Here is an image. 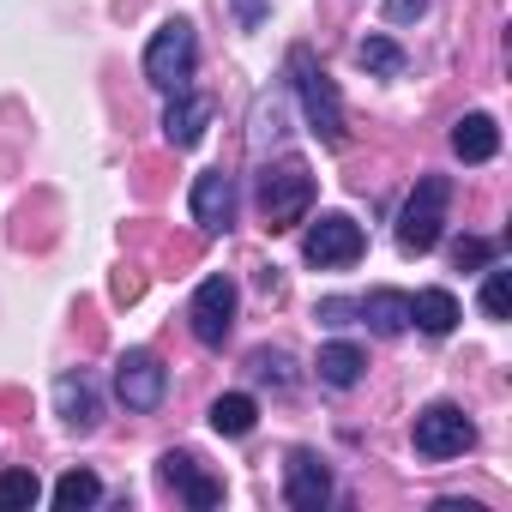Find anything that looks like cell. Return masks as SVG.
<instances>
[{
  "label": "cell",
  "instance_id": "6da1fadb",
  "mask_svg": "<svg viewBox=\"0 0 512 512\" xmlns=\"http://www.w3.org/2000/svg\"><path fill=\"white\" fill-rule=\"evenodd\" d=\"M290 85H296V97H302L308 127H314L326 145H350V127H344V97H338V85L326 79V67H320L308 49H290Z\"/></svg>",
  "mask_w": 512,
  "mask_h": 512
},
{
  "label": "cell",
  "instance_id": "7a4b0ae2",
  "mask_svg": "<svg viewBox=\"0 0 512 512\" xmlns=\"http://www.w3.org/2000/svg\"><path fill=\"white\" fill-rule=\"evenodd\" d=\"M308 205H314V169L302 157H278V163L260 169V217H266L272 235L296 229L308 217Z\"/></svg>",
  "mask_w": 512,
  "mask_h": 512
},
{
  "label": "cell",
  "instance_id": "3957f363",
  "mask_svg": "<svg viewBox=\"0 0 512 512\" xmlns=\"http://www.w3.org/2000/svg\"><path fill=\"white\" fill-rule=\"evenodd\" d=\"M446 205H452V181L446 175H422L416 193L398 211V247L404 253H434L440 229H446Z\"/></svg>",
  "mask_w": 512,
  "mask_h": 512
},
{
  "label": "cell",
  "instance_id": "277c9868",
  "mask_svg": "<svg viewBox=\"0 0 512 512\" xmlns=\"http://www.w3.org/2000/svg\"><path fill=\"white\" fill-rule=\"evenodd\" d=\"M193 61H199V37H193V25H187V19H169V25L151 37V49H145V79H151L157 91H187Z\"/></svg>",
  "mask_w": 512,
  "mask_h": 512
},
{
  "label": "cell",
  "instance_id": "5b68a950",
  "mask_svg": "<svg viewBox=\"0 0 512 512\" xmlns=\"http://www.w3.org/2000/svg\"><path fill=\"white\" fill-rule=\"evenodd\" d=\"M362 247H368L362 223L344 217V211H326V217L308 223V235H302V260L320 266V272H338V266H356V260H362Z\"/></svg>",
  "mask_w": 512,
  "mask_h": 512
},
{
  "label": "cell",
  "instance_id": "8992f818",
  "mask_svg": "<svg viewBox=\"0 0 512 512\" xmlns=\"http://www.w3.org/2000/svg\"><path fill=\"white\" fill-rule=\"evenodd\" d=\"M410 440H416V452L422 458H464L470 446H476V422L458 410V404H428L422 416H416V428H410Z\"/></svg>",
  "mask_w": 512,
  "mask_h": 512
},
{
  "label": "cell",
  "instance_id": "52a82bcc",
  "mask_svg": "<svg viewBox=\"0 0 512 512\" xmlns=\"http://www.w3.org/2000/svg\"><path fill=\"white\" fill-rule=\"evenodd\" d=\"M187 320H193V338H199L205 350H223V338H229V326H235V284H229L223 272H211V278L193 290Z\"/></svg>",
  "mask_w": 512,
  "mask_h": 512
},
{
  "label": "cell",
  "instance_id": "ba28073f",
  "mask_svg": "<svg viewBox=\"0 0 512 512\" xmlns=\"http://www.w3.org/2000/svg\"><path fill=\"white\" fill-rule=\"evenodd\" d=\"M115 392H121V404L127 410H157L163 404V392H169V368L151 356V350H127L121 362H115Z\"/></svg>",
  "mask_w": 512,
  "mask_h": 512
},
{
  "label": "cell",
  "instance_id": "9c48e42d",
  "mask_svg": "<svg viewBox=\"0 0 512 512\" xmlns=\"http://www.w3.org/2000/svg\"><path fill=\"white\" fill-rule=\"evenodd\" d=\"M284 500H290L296 512H320V506L332 500V470H326L320 452L296 446V452L284 458Z\"/></svg>",
  "mask_w": 512,
  "mask_h": 512
},
{
  "label": "cell",
  "instance_id": "30bf717a",
  "mask_svg": "<svg viewBox=\"0 0 512 512\" xmlns=\"http://www.w3.org/2000/svg\"><path fill=\"white\" fill-rule=\"evenodd\" d=\"M211 115H217V103H211V97H199V91H169V109H163V139H169L175 151H193V145L205 139Z\"/></svg>",
  "mask_w": 512,
  "mask_h": 512
},
{
  "label": "cell",
  "instance_id": "8fae6325",
  "mask_svg": "<svg viewBox=\"0 0 512 512\" xmlns=\"http://www.w3.org/2000/svg\"><path fill=\"white\" fill-rule=\"evenodd\" d=\"M157 476H163V488H175V494H181L187 506H199V512L223 500V482L205 476L193 452H163V458H157Z\"/></svg>",
  "mask_w": 512,
  "mask_h": 512
},
{
  "label": "cell",
  "instance_id": "7c38bea8",
  "mask_svg": "<svg viewBox=\"0 0 512 512\" xmlns=\"http://www.w3.org/2000/svg\"><path fill=\"white\" fill-rule=\"evenodd\" d=\"M193 223H199L205 235H223V229L235 223V181H229L223 169H205V175L193 181Z\"/></svg>",
  "mask_w": 512,
  "mask_h": 512
},
{
  "label": "cell",
  "instance_id": "4fadbf2b",
  "mask_svg": "<svg viewBox=\"0 0 512 512\" xmlns=\"http://www.w3.org/2000/svg\"><path fill=\"white\" fill-rule=\"evenodd\" d=\"M55 410H61V422H67L73 434H91V428L103 422V398H97L91 374H61V380H55Z\"/></svg>",
  "mask_w": 512,
  "mask_h": 512
},
{
  "label": "cell",
  "instance_id": "5bb4252c",
  "mask_svg": "<svg viewBox=\"0 0 512 512\" xmlns=\"http://www.w3.org/2000/svg\"><path fill=\"white\" fill-rule=\"evenodd\" d=\"M356 314H362L380 338H398V332L410 326V296H404V290H368V296L356 302Z\"/></svg>",
  "mask_w": 512,
  "mask_h": 512
},
{
  "label": "cell",
  "instance_id": "9a60e30c",
  "mask_svg": "<svg viewBox=\"0 0 512 512\" xmlns=\"http://www.w3.org/2000/svg\"><path fill=\"white\" fill-rule=\"evenodd\" d=\"M452 151H458L464 163H488V157L500 151V127H494V115H464V121L452 127Z\"/></svg>",
  "mask_w": 512,
  "mask_h": 512
},
{
  "label": "cell",
  "instance_id": "2e32d148",
  "mask_svg": "<svg viewBox=\"0 0 512 512\" xmlns=\"http://www.w3.org/2000/svg\"><path fill=\"white\" fill-rule=\"evenodd\" d=\"M410 320H416L428 338H446V332L458 326V296H452V290H422V296L410 302Z\"/></svg>",
  "mask_w": 512,
  "mask_h": 512
},
{
  "label": "cell",
  "instance_id": "e0dca14e",
  "mask_svg": "<svg viewBox=\"0 0 512 512\" xmlns=\"http://www.w3.org/2000/svg\"><path fill=\"white\" fill-rule=\"evenodd\" d=\"M314 368H320V380H326V386H338V392H350V386L362 380V368H368V356H362L356 344H326Z\"/></svg>",
  "mask_w": 512,
  "mask_h": 512
},
{
  "label": "cell",
  "instance_id": "ac0fdd59",
  "mask_svg": "<svg viewBox=\"0 0 512 512\" xmlns=\"http://www.w3.org/2000/svg\"><path fill=\"white\" fill-rule=\"evenodd\" d=\"M253 422H260V404H253L247 392H223V398L211 404V428H217V434H229V440L253 434Z\"/></svg>",
  "mask_w": 512,
  "mask_h": 512
},
{
  "label": "cell",
  "instance_id": "d6986e66",
  "mask_svg": "<svg viewBox=\"0 0 512 512\" xmlns=\"http://www.w3.org/2000/svg\"><path fill=\"white\" fill-rule=\"evenodd\" d=\"M43 500L37 470H0V512H31Z\"/></svg>",
  "mask_w": 512,
  "mask_h": 512
},
{
  "label": "cell",
  "instance_id": "ffe728a7",
  "mask_svg": "<svg viewBox=\"0 0 512 512\" xmlns=\"http://www.w3.org/2000/svg\"><path fill=\"white\" fill-rule=\"evenodd\" d=\"M103 500V482L91 476V470H67L61 482H55V506L61 512H85V506H97Z\"/></svg>",
  "mask_w": 512,
  "mask_h": 512
},
{
  "label": "cell",
  "instance_id": "44dd1931",
  "mask_svg": "<svg viewBox=\"0 0 512 512\" xmlns=\"http://www.w3.org/2000/svg\"><path fill=\"white\" fill-rule=\"evenodd\" d=\"M356 61H362L368 73H380V79H398V73L410 67V61H404V49H398L392 37H368V43L356 49Z\"/></svg>",
  "mask_w": 512,
  "mask_h": 512
},
{
  "label": "cell",
  "instance_id": "7402d4cb",
  "mask_svg": "<svg viewBox=\"0 0 512 512\" xmlns=\"http://www.w3.org/2000/svg\"><path fill=\"white\" fill-rule=\"evenodd\" d=\"M247 368H253V380H266V386H296V362L284 350H253Z\"/></svg>",
  "mask_w": 512,
  "mask_h": 512
},
{
  "label": "cell",
  "instance_id": "603a6c76",
  "mask_svg": "<svg viewBox=\"0 0 512 512\" xmlns=\"http://www.w3.org/2000/svg\"><path fill=\"white\" fill-rule=\"evenodd\" d=\"M506 308H512V272L488 266V278H482V314L488 320H506Z\"/></svg>",
  "mask_w": 512,
  "mask_h": 512
},
{
  "label": "cell",
  "instance_id": "cb8c5ba5",
  "mask_svg": "<svg viewBox=\"0 0 512 512\" xmlns=\"http://www.w3.org/2000/svg\"><path fill=\"white\" fill-rule=\"evenodd\" d=\"M488 260H494V247H488L482 235H464V241H452V266H458V272H482Z\"/></svg>",
  "mask_w": 512,
  "mask_h": 512
},
{
  "label": "cell",
  "instance_id": "d4e9b609",
  "mask_svg": "<svg viewBox=\"0 0 512 512\" xmlns=\"http://www.w3.org/2000/svg\"><path fill=\"white\" fill-rule=\"evenodd\" d=\"M428 13V0H386V25H416Z\"/></svg>",
  "mask_w": 512,
  "mask_h": 512
},
{
  "label": "cell",
  "instance_id": "484cf974",
  "mask_svg": "<svg viewBox=\"0 0 512 512\" xmlns=\"http://www.w3.org/2000/svg\"><path fill=\"white\" fill-rule=\"evenodd\" d=\"M235 19H241V31H260L266 25V0H235Z\"/></svg>",
  "mask_w": 512,
  "mask_h": 512
},
{
  "label": "cell",
  "instance_id": "4316f807",
  "mask_svg": "<svg viewBox=\"0 0 512 512\" xmlns=\"http://www.w3.org/2000/svg\"><path fill=\"white\" fill-rule=\"evenodd\" d=\"M145 296V278L139 272H115V302H139Z\"/></svg>",
  "mask_w": 512,
  "mask_h": 512
},
{
  "label": "cell",
  "instance_id": "83f0119b",
  "mask_svg": "<svg viewBox=\"0 0 512 512\" xmlns=\"http://www.w3.org/2000/svg\"><path fill=\"white\" fill-rule=\"evenodd\" d=\"M350 314H356V302H338V296L320 302V320H326V326H350Z\"/></svg>",
  "mask_w": 512,
  "mask_h": 512
}]
</instances>
